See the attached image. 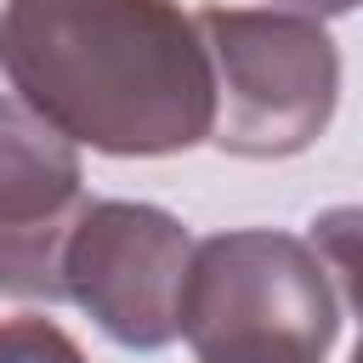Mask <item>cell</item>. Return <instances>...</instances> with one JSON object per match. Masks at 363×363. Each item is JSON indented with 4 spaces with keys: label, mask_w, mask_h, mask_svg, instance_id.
<instances>
[{
    "label": "cell",
    "mask_w": 363,
    "mask_h": 363,
    "mask_svg": "<svg viewBox=\"0 0 363 363\" xmlns=\"http://www.w3.org/2000/svg\"><path fill=\"white\" fill-rule=\"evenodd\" d=\"M0 74L68 142L164 159L210 142L216 74L176 0H6Z\"/></svg>",
    "instance_id": "1"
},
{
    "label": "cell",
    "mask_w": 363,
    "mask_h": 363,
    "mask_svg": "<svg viewBox=\"0 0 363 363\" xmlns=\"http://www.w3.org/2000/svg\"><path fill=\"white\" fill-rule=\"evenodd\" d=\"M340 301L323 255L272 227H233L193 244L182 340L199 363H323Z\"/></svg>",
    "instance_id": "2"
},
{
    "label": "cell",
    "mask_w": 363,
    "mask_h": 363,
    "mask_svg": "<svg viewBox=\"0 0 363 363\" xmlns=\"http://www.w3.org/2000/svg\"><path fill=\"white\" fill-rule=\"evenodd\" d=\"M199 34L216 74L210 142L233 159L306 153L340 102V51L306 11L204 6Z\"/></svg>",
    "instance_id": "3"
},
{
    "label": "cell",
    "mask_w": 363,
    "mask_h": 363,
    "mask_svg": "<svg viewBox=\"0 0 363 363\" xmlns=\"http://www.w3.org/2000/svg\"><path fill=\"white\" fill-rule=\"evenodd\" d=\"M193 233L142 199H91L62 250L68 301L125 352H159L182 335V284Z\"/></svg>",
    "instance_id": "4"
},
{
    "label": "cell",
    "mask_w": 363,
    "mask_h": 363,
    "mask_svg": "<svg viewBox=\"0 0 363 363\" xmlns=\"http://www.w3.org/2000/svg\"><path fill=\"white\" fill-rule=\"evenodd\" d=\"M85 204L79 142L23 96H0V295L68 301L62 250Z\"/></svg>",
    "instance_id": "5"
},
{
    "label": "cell",
    "mask_w": 363,
    "mask_h": 363,
    "mask_svg": "<svg viewBox=\"0 0 363 363\" xmlns=\"http://www.w3.org/2000/svg\"><path fill=\"white\" fill-rule=\"evenodd\" d=\"M306 244L323 255L329 284L340 289L346 312L363 323V204H329V210H318ZM352 363H363V335L352 346Z\"/></svg>",
    "instance_id": "6"
},
{
    "label": "cell",
    "mask_w": 363,
    "mask_h": 363,
    "mask_svg": "<svg viewBox=\"0 0 363 363\" xmlns=\"http://www.w3.org/2000/svg\"><path fill=\"white\" fill-rule=\"evenodd\" d=\"M0 363H91V357L68 329L23 312V318H0Z\"/></svg>",
    "instance_id": "7"
},
{
    "label": "cell",
    "mask_w": 363,
    "mask_h": 363,
    "mask_svg": "<svg viewBox=\"0 0 363 363\" xmlns=\"http://www.w3.org/2000/svg\"><path fill=\"white\" fill-rule=\"evenodd\" d=\"M272 6H289V11H306V17H346V11H357L363 0H272Z\"/></svg>",
    "instance_id": "8"
}]
</instances>
